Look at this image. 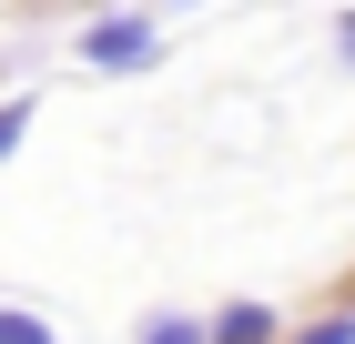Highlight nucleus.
I'll return each mask as SVG.
<instances>
[{
	"label": "nucleus",
	"instance_id": "obj_6",
	"mask_svg": "<svg viewBox=\"0 0 355 344\" xmlns=\"http://www.w3.org/2000/svg\"><path fill=\"white\" fill-rule=\"evenodd\" d=\"M142 344H203L193 324H142Z\"/></svg>",
	"mask_w": 355,
	"mask_h": 344
},
{
	"label": "nucleus",
	"instance_id": "obj_4",
	"mask_svg": "<svg viewBox=\"0 0 355 344\" xmlns=\"http://www.w3.org/2000/svg\"><path fill=\"white\" fill-rule=\"evenodd\" d=\"M31 132V102H0V162H10V142Z\"/></svg>",
	"mask_w": 355,
	"mask_h": 344
},
{
	"label": "nucleus",
	"instance_id": "obj_2",
	"mask_svg": "<svg viewBox=\"0 0 355 344\" xmlns=\"http://www.w3.org/2000/svg\"><path fill=\"white\" fill-rule=\"evenodd\" d=\"M203 344H274V314H264V304H234V314H214Z\"/></svg>",
	"mask_w": 355,
	"mask_h": 344
},
{
	"label": "nucleus",
	"instance_id": "obj_7",
	"mask_svg": "<svg viewBox=\"0 0 355 344\" xmlns=\"http://www.w3.org/2000/svg\"><path fill=\"white\" fill-rule=\"evenodd\" d=\"M345 51H355V10H345Z\"/></svg>",
	"mask_w": 355,
	"mask_h": 344
},
{
	"label": "nucleus",
	"instance_id": "obj_3",
	"mask_svg": "<svg viewBox=\"0 0 355 344\" xmlns=\"http://www.w3.org/2000/svg\"><path fill=\"white\" fill-rule=\"evenodd\" d=\"M0 344H51V324H41V314H10V304H0Z\"/></svg>",
	"mask_w": 355,
	"mask_h": 344
},
{
	"label": "nucleus",
	"instance_id": "obj_1",
	"mask_svg": "<svg viewBox=\"0 0 355 344\" xmlns=\"http://www.w3.org/2000/svg\"><path fill=\"white\" fill-rule=\"evenodd\" d=\"M82 61L92 71H142V61H153V21H142V10H102V21L82 30Z\"/></svg>",
	"mask_w": 355,
	"mask_h": 344
},
{
	"label": "nucleus",
	"instance_id": "obj_5",
	"mask_svg": "<svg viewBox=\"0 0 355 344\" xmlns=\"http://www.w3.org/2000/svg\"><path fill=\"white\" fill-rule=\"evenodd\" d=\"M295 344H355V324H345V314H335V324H304Z\"/></svg>",
	"mask_w": 355,
	"mask_h": 344
}]
</instances>
